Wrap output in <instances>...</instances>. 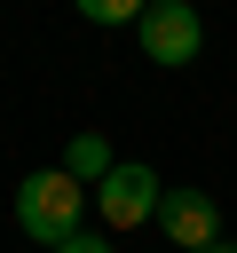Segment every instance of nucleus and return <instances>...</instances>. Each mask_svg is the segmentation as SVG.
I'll return each mask as SVG.
<instances>
[{
    "instance_id": "obj_5",
    "label": "nucleus",
    "mask_w": 237,
    "mask_h": 253,
    "mask_svg": "<svg viewBox=\"0 0 237 253\" xmlns=\"http://www.w3.org/2000/svg\"><path fill=\"white\" fill-rule=\"evenodd\" d=\"M111 166H118V158H111L103 134H71V150H63V174H71V182H95V190H103Z\"/></svg>"
},
{
    "instance_id": "obj_2",
    "label": "nucleus",
    "mask_w": 237,
    "mask_h": 253,
    "mask_svg": "<svg viewBox=\"0 0 237 253\" xmlns=\"http://www.w3.org/2000/svg\"><path fill=\"white\" fill-rule=\"evenodd\" d=\"M134 40H142V55H150V63L182 71V63H198L205 24H198V8H190V0H150V8H142V24H134Z\"/></svg>"
},
{
    "instance_id": "obj_7",
    "label": "nucleus",
    "mask_w": 237,
    "mask_h": 253,
    "mask_svg": "<svg viewBox=\"0 0 237 253\" xmlns=\"http://www.w3.org/2000/svg\"><path fill=\"white\" fill-rule=\"evenodd\" d=\"M55 253H111V237H95V229H79V237H63Z\"/></svg>"
},
{
    "instance_id": "obj_4",
    "label": "nucleus",
    "mask_w": 237,
    "mask_h": 253,
    "mask_svg": "<svg viewBox=\"0 0 237 253\" xmlns=\"http://www.w3.org/2000/svg\"><path fill=\"white\" fill-rule=\"evenodd\" d=\"M158 229H166L174 253H205V245H221V206H213L205 190H166Z\"/></svg>"
},
{
    "instance_id": "obj_1",
    "label": "nucleus",
    "mask_w": 237,
    "mask_h": 253,
    "mask_svg": "<svg viewBox=\"0 0 237 253\" xmlns=\"http://www.w3.org/2000/svg\"><path fill=\"white\" fill-rule=\"evenodd\" d=\"M79 206H87V182H71L63 166H40V174L16 182V229L32 245H47V253L63 237H79Z\"/></svg>"
},
{
    "instance_id": "obj_3",
    "label": "nucleus",
    "mask_w": 237,
    "mask_h": 253,
    "mask_svg": "<svg viewBox=\"0 0 237 253\" xmlns=\"http://www.w3.org/2000/svg\"><path fill=\"white\" fill-rule=\"evenodd\" d=\"M95 206H103V229H142V221H158L166 190H158V174H150L142 158H118L111 182L95 190Z\"/></svg>"
},
{
    "instance_id": "obj_8",
    "label": "nucleus",
    "mask_w": 237,
    "mask_h": 253,
    "mask_svg": "<svg viewBox=\"0 0 237 253\" xmlns=\"http://www.w3.org/2000/svg\"><path fill=\"white\" fill-rule=\"evenodd\" d=\"M205 253H237V245H229V237H221V245H205Z\"/></svg>"
},
{
    "instance_id": "obj_6",
    "label": "nucleus",
    "mask_w": 237,
    "mask_h": 253,
    "mask_svg": "<svg viewBox=\"0 0 237 253\" xmlns=\"http://www.w3.org/2000/svg\"><path fill=\"white\" fill-rule=\"evenodd\" d=\"M71 8H79L87 24H142V8H150V0H71Z\"/></svg>"
}]
</instances>
